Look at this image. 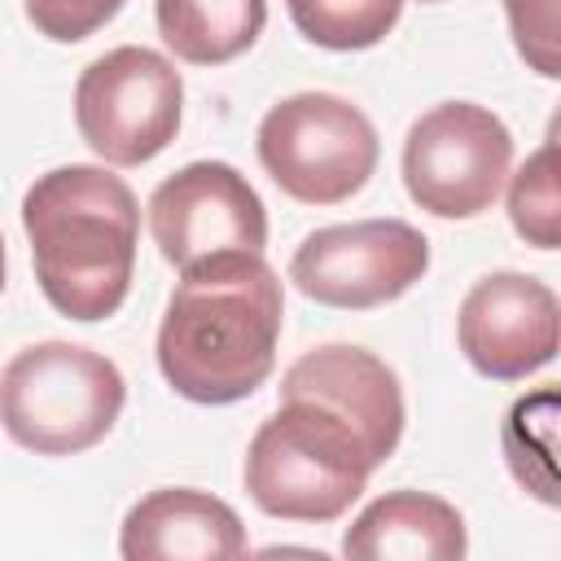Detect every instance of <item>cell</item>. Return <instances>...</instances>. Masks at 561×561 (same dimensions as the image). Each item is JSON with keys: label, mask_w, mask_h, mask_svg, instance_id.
I'll return each instance as SVG.
<instances>
[{"label": "cell", "mask_w": 561, "mask_h": 561, "mask_svg": "<svg viewBox=\"0 0 561 561\" xmlns=\"http://www.w3.org/2000/svg\"><path fill=\"white\" fill-rule=\"evenodd\" d=\"M285 324L280 276L263 254H224L180 272L158 324L167 386L206 408L250 399L276 368Z\"/></svg>", "instance_id": "obj_1"}, {"label": "cell", "mask_w": 561, "mask_h": 561, "mask_svg": "<svg viewBox=\"0 0 561 561\" xmlns=\"http://www.w3.org/2000/svg\"><path fill=\"white\" fill-rule=\"evenodd\" d=\"M22 228L53 311L96 324L127 302L140 206L123 175L92 162L44 171L22 197Z\"/></svg>", "instance_id": "obj_2"}, {"label": "cell", "mask_w": 561, "mask_h": 561, "mask_svg": "<svg viewBox=\"0 0 561 561\" xmlns=\"http://www.w3.org/2000/svg\"><path fill=\"white\" fill-rule=\"evenodd\" d=\"M381 465L373 443L329 403L280 394V408L245 447V491L280 522H337Z\"/></svg>", "instance_id": "obj_3"}, {"label": "cell", "mask_w": 561, "mask_h": 561, "mask_svg": "<svg viewBox=\"0 0 561 561\" xmlns=\"http://www.w3.org/2000/svg\"><path fill=\"white\" fill-rule=\"evenodd\" d=\"M127 399L114 359L79 342H31L0 368V425L35 456H79L96 447Z\"/></svg>", "instance_id": "obj_4"}, {"label": "cell", "mask_w": 561, "mask_h": 561, "mask_svg": "<svg viewBox=\"0 0 561 561\" xmlns=\"http://www.w3.org/2000/svg\"><path fill=\"white\" fill-rule=\"evenodd\" d=\"M254 149L272 184L302 206L355 197L381 158L368 114L333 92H294L276 101L259 123Z\"/></svg>", "instance_id": "obj_5"}, {"label": "cell", "mask_w": 561, "mask_h": 561, "mask_svg": "<svg viewBox=\"0 0 561 561\" xmlns=\"http://www.w3.org/2000/svg\"><path fill=\"white\" fill-rule=\"evenodd\" d=\"M184 114V79L175 61L153 48L123 44L83 66L75 83V127L83 145L110 167H140L158 158Z\"/></svg>", "instance_id": "obj_6"}, {"label": "cell", "mask_w": 561, "mask_h": 561, "mask_svg": "<svg viewBox=\"0 0 561 561\" xmlns=\"http://www.w3.org/2000/svg\"><path fill=\"white\" fill-rule=\"evenodd\" d=\"M513 167V136L486 105L443 101L403 140V188L434 219H478Z\"/></svg>", "instance_id": "obj_7"}, {"label": "cell", "mask_w": 561, "mask_h": 561, "mask_svg": "<svg viewBox=\"0 0 561 561\" xmlns=\"http://www.w3.org/2000/svg\"><path fill=\"white\" fill-rule=\"evenodd\" d=\"M430 272V241L408 219L329 224L302 237L289 280L320 307L373 311L403 298Z\"/></svg>", "instance_id": "obj_8"}, {"label": "cell", "mask_w": 561, "mask_h": 561, "mask_svg": "<svg viewBox=\"0 0 561 561\" xmlns=\"http://www.w3.org/2000/svg\"><path fill=\"white\" fill-rule=\"evenodd\" d=\"M149 232L158 254L188 272L224 254H263L267 210L237 167L188 162L149 193Z\"/></svg>", "instance_id": "obj_9"}, {"label": "cell", "mask_w": 561, "mask_h": 561, "mask_svg": "<svg viewBox=\"0 0 561 561\" xmlns=\"http://www.w3.org/2000/svg\"><path fill=\"white\" fill-rule=\"evenodd\" d=\"M557 329V294L526 272L482 276L456 311V342L465 359L491 381H522L552 364Z\"/></svg>", "instance_id": "obj_10"}, {"label": "cell", "mask_w": 561, "mask_h": 561, "mask_svg": "<svg viewBox=\"0 0 561 561\" xmlns=\"http://www.w3.org/2000/svg\"><path fill=\"white\" fill-rule=\"evenodd\" d=\"M280 394H311V399L337 408L373 443L381 465L394 456V447L403 438L408 408H403L399 377L386 359H377L364 346L329 342V346L298 355L280 377Z\"/></svg>", "instance_id": "obj_11"}, {"label": "cell", "mask_w": 561, "mask_h": 561, "mask_svg": "<svg viewBox=\"0 0 561 561\" xmlns=\"http://www.w3.org/2000/svg\"><path fill=\"white\" fill-rule=\"evenodd\" d=\"M123 561H232L250 552L245 526L210 491L158 486L140 495L118 526Z\"/></svg>", "instance_id": "obj_12"}, {"label": "cell", "mask_w": 561, "mask_h": 561, "mask_svg": "<svg viewBox=\"0 0 561 561\" xmlns=\"http://www.w3.org/2000/svg\"><path fill=\"white\" fill-rule=\"evenodd\" d=\"M465 548L460 508L430 491H386L342 535L355 561H460Z\"/></svg>", "instance_id": "obj_13"}, {"label": "cell", "mask_w": 561, "mask_h": 561, "mask_svg": "<svg viewBox=\"0 0 561 561\" xmlns=\"http://www.w3.org/2000/svg\"><path fill=\"white\" fill-rule=\"evenodd\" d=\"M162 44L188 66H224L254 48L267 22V0H158Z\"/></svg>", "instance_id": "obj_14"}, {"label": "cell", "mask_w": 561, "mask_h": 561, "mask_svg": "<svg viewBox=\"0 0 561 561\" xmlns=\"http://www.w3.org/2000/svg\"><path fill=\"white\" fill-rule=\"evenodd\" d=\"M294 26L302 39L329 53H359L381 44L399 13L403 0H285Z\"/></svg>", "instance_id": "obj_15"}, {"label": "cell", "mask_w": 561, "mask_h": 561, "mask_svg": "<svg viewBox=\"0 0 561 561\" xmlns=\"http://www.w3.org/2000/svg\"><path fill=\"white\" fill-rule=\"evenodd\" d=\"M552 421H557V390H539L530 399H517L508 408V421H504L508 469L539 504H557V486H552Z\"/></svg>", "instance_id": "obj_16"}, {"label": "cell", "mask_w": 561, "mask_h": 561, "mask_svg": "<svg viewBox=\"0 0 561 561\" xmlns=\"http://www.w3.org/2000/svg\"><path fill=\"white\" fill-rule=\"evenodd\" d=\"M513 232L535 250L561 245V193H557V145L543 140L508 184Z\"/></svg>", "instance_id": "obj_17"}, {"label": "cell", "mask_w": 561, "mask_h": 561, "mask_svg": "<svg viewBox=\"0 0 561 561\" xmlns=\"http://www.w3.org/2000/svg\"><path fill=\"white\" fill-rule=\"evenodd\" d=\"M504 13H508V31H513V44L522 53V61L543 75V79H557L561 75V35H557V0H504Z\"/></svg>", "instance_id": "obj_18"}, {"label": "cell", "mask_w": 561, "mask_h": 561, "mask_svg": "<svg viewBox=\"0 0 561 561\" xmlns=\"http://www.w3.org/2000/svg\"><path fill=\"white\" fill-rule=\"evenodd\" d=\"M127 0H26V22L53 44H79L96 35Z\"/></svg>", "instance_id": "obj_19"}, {"label": "cell", "mask_w": 561, "mask_h": 561, "mask_svg": "<svg viewBox=\"0 0 561 561\" xmlns=\"http://www.w3.org/2000/svg\"><path fill=\"white\" fill-rule=\"evenodd\" d=\"M0 289H4V237H0Z\"/></svg>", "instance_id": "obj_20"}, {"label": "cell", "mask_w": 561, "mask_h": 561, "mask_svg": "<svg viewBox=\"0 0 561 561\" xmlns=\"http://www.w3.org/2000/svg\"><path fill=\"white\" fill-rule=\"evenodd\" d=\"M421 4H438V0H421Z\"/></svg>", "instance_id": "obj_21"}]
</instances>
